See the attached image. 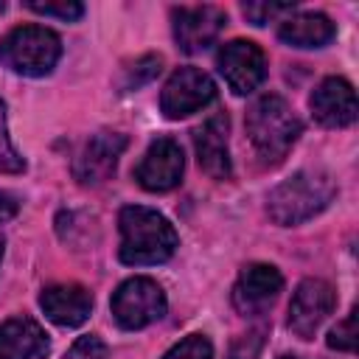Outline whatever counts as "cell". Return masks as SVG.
<instances>
[{
  "label": "cell",
  "instance_id": "ffe728a7",
  "mask_svg": "<svg viewBox=\"0 0 359 359\" xmlns=\"http://www.w3.org/2000/svg\"><path fill=\"white\" fill-rule=\"evenodd\" d=\"M20 171H25V160L20 157V151L14 149V143L8 137L6 107L0 101V174H20Z\"/></svg>",
  "mask_w": 359,
  "mask_h": 359
},
{
  "label": "cell",
  "instance_id": "e0dca14e",
  "mask_svg": "<svg viewBox=\"0 0 359 359\" xmlns=\"http://www.w3.org/2000/svg\"><path fill=\"white\" fill-rule=\"evenodd\" d=\"M337 34V25L320 11L292 14L280 22L278 36L292 48H325Z\"/></svg>",
  "mask_w": 359,
  "mask_h": 359
},
{
  "label": "cell",
  "instance_id": "ba28073f",
  "mask_svg": "<svg viewBox=\"0 0 359 359\" xmlns=\"http://www.w3.org/2000/svg\"><path fill=\"white\" fill-rule=\"evenodd\" d=\"M224 22L227 14L219 6H177L171 11L174 42L182 53H199L210 48L219 39Z\"/></svg>",
  "mask_w": 359,
  "mask_h": 359
},
{
  "label": "cell",
  "instance_id": "5b68a950",
  "mask_svg": "<svg viewBox=\"0 0 359 359\" xmlns=\"http://www.w3.org/2000/svg\"><path fill=\"white\" fill-rule=\"evenodd\" d=\"M165 306L168 303H165L163 286L151 278H143V275L123 280L112 292V300H109L115 323L126 331H137V328L157 323L165 314Z\"/></svg>",
  "mask_w": 359,
  "mask_h": 359
},
{
  "label": "cell",
  "instance_id": "d6986e66",
  "mask_svg": "<svg viewBox=\"0 0 359 359\" xmlns=\"http://www.w3.org/2000/svg\"><path fill=\"white\" fill-rule=\"evenodd\" d=\"M163 359H213V345L205 334H191L168 348Z\"/></svg>",
  "mask_w": 359,
  "mask_h": 359
},
{
  "label": "cell",
  "instance_id": "484cf974",
  "mask_svg": "<svg viewBox=\"0 0 359 359\" xmlns=\"http://www.w3.org/2000/svg\"><path fill=\"white\" fill-rule=\"evenodd\" d=\"M17 210H20L17 196H11V194L0 191V224H3V222H8V219H14V216H17Z\"/></svg>",
  "mask_w": 359,
  "mask_h": 359
},
{
  "label": "cell",
  "instance_id": "52a82bcc",
  "mask_svg": "<svg viewBox=\"0 0 359 359\" xmlns=\"http://www.w3.org/2000/svg\"><path fill=\"white\" fill-rule=\"evenodd\" d=\"M216 67L236 95H247L258 90L261 81L266 79V56L250 39H233L222 45L216 53Z\"/></svg>",
  "mask_w": 359,
  "mask_h": 359
},
{
  "label": "cell",
  "instance_id": "9c48e42d",
  "mask_svg": "<svg viewBox=\"0 0 359 359\" xmlns=\"http://www.w3.org/2000/svg\"><path fill=\"white\" fill-rule=\"evenodd\" d=\"M337 306V292L328 280L320 278H306L289 303V328L294 337L300 339H311L317 334V328L323 325V320L334 311Z\"/></svg>",
  "mask_w": 359,
  "mask_h": 359
},
{
  "label": "cell",
  "instance_id": "ac0fdd59",
  "mask_svg": "<svg viewBox=\"0 0 359 359\" xmlns=\"http://www.w3.org/2000/svg\"><path fill=\"white\" fill-rule=\"evenodd\" d=\"M160 65H163V59H160V56H154V53H146V56L135 59L129 67H123L121 90H123V93H129V90H137V87L149 84V81L160 73Z\"/></svg>",
  "mask_w": 359,
  "mask_h": 359
},
{
  "label": "cell",
  "instance_id": "30bf717a",
  "mask_svg": "<svg viewBox=\"0 0 359 359\" xmlns=\"http://www.w3.org/2000/svg\"><path fill=\"white\" fill-rule=\"evenodd\" d=\"M126 135L121 132H95L87 137V143L79 149L73 160V177L81 185H101L107 182L115 168L121 154L126 151Z\"/></svg>",
  "mask_w": 359,
  "mask_h": 359
},
{
  "label": "cell",
  "instance_id": "7402d4cb",
  "mask_svg": "<svg viewBox=\"0 0 359 359\" xmlns=\"http://www.w3.org/2000/svg\"><path fill=\"white\" fill-rule=\"evenodd\" d=\"M328 348L345 351V353H353L356 351V311H351L342 323H337L328 331Z\"/></svg>",
  "mask_w": 359,
  "mask_h": 359
},
{
  "label": "cell",
  "instance_id": "277c9868",
  "mask_svg": "<svg viewBox=\"0 0 359 359\" xmlns=\"http://www.w3.org/2000/svg\"><path fill=\"white\" fill-rule=\"evenodd\" d=\"M59 56L62 39L45 25H17L0 39V62L17 76H48Z\"/></svg>",
  "mask_w": 359,
  "mask_h": 359
},
{
  "label": "cell",
  "instance_id": "8992f818",
  "mask_svg": "<svg viewBox=\"0 0 359 359\" xmlns=\"http://www.w3.org/2000/svg\"><path fill=\"white\" fill-rule=\"evenodd\" d=\"M216 98L213 79L199 67H177L160 93V109L168 121L188 118Z\"/></svg>",
  "mask_w": 359,
  "mask_h": 359
},
{
  "label": "cell",
  "instance_id": "6da1fadb",
  "mask_svg": "<svg viewBox=\"0 0 359 359\" xmlns=\"http://www.w3.org/2000/svg\"><path fill=\"white\" fill-rule=\"evenodd\" d=\"M118 227H121L118 255L129 266L163 264L174 255V250L180 244L174 224L154 208L126 205L118 213Z\"/></svg>",
  "mask_w": 359,
  "mask_h": 359
},
{
  "label": "cell",
  "instance_id": "4fadbf2b",
  "mask_svg": "<svg viewBox=\"0 0 359 359\" xmlns=\"http://www.w3.org/2000/svg\"><path fill=\"white\" fill-rule=\"evenodd\" d=\"M227 129H230V121L224 112L208 115L194 129V149H196L199 168L213 180H230V174H233L230 149H227Z\"/></svg>",
  "mask_w": 359,
  "mask_h": 359
},
{
  "label": "cell",
  "instance_id": "4316f807",
  "mask_svg": "<svg viewBox=\"0 0 359 359\" xmlns=\"http://www.w3.org/2000/svg\"><path fill=\"white\" fill-rule=\"evenodd\" d=\"M3 244H6V241H3V233H0V258H3Z\"/></svg>",
  "mask_w": 359,
  "mask_h": 359
},
{
  "label": "cell",
  "instance_id": "44dd1931",
  "mask_svg": "<svg viewBox=\"0 0 359 359\" xmlns=\"http://www.w3.org/2000/svg\"><path fill=\"white\" fill-rule=\"evenodd\" d=\"M25 6H28L31 11H36V14L59 17V20H67V22H73V20H79V17L84 14V6H81V3H73V0H59V3H50V0H45V3L28 0Z\"/></svg>",
  "mask_w": 359,
  "mask_h": 359
},
{
  "label": "cell",
  "instance_id": "d4e9b609",
  "mask_svg": "<svg viewBox=\"0 0 359 359\" xmlns=\"http://www.w3.org/2000/svg\"><path fill=\"white\" fill-rule=\"evenodd\" d=\"M261 348H264V331L255 328L250 334H241L230 351H227V359H261Z\"/></svg>",
  "mask_w": 359,
  "mask_h": 359
},
{
  "label": "cell",
  "instance_id": "7c38bea8",
  "mask_svg": "<svg viewBox=\"0 0 359 359\" xmlns=\"http://www.w3.org/2000/svg\"><path fill=\"white\" fill-rule=\"evenodd\" d=\"M283 292V275L272 264H247L233 286V306L244 317L264 314Z\"/></svg>",
  "mask_w": 359,
  "mask_h": 359
},
{
  "label": "cell",
  "instance_id": "cb8c5ba5",
  "mask_svg": "<svg viewBox=\"0 0 359 359\" xmlns=\"http://www.w3.org/2000/svg\"><path fill=\"white\" fill-rule=\"evenodd\" d=\"M107 356H109V348H107L104 339L95 337V334L79 337V339L70 345V351L65 353V359H107Z\"/></svg>",
  "mask_w": 359,
  "mask_h": 359
},
{
  "label": "cell",
  "instance_id": "5bb4252c",
  "mask_svg": "<svg viewBox=\"0 0 359 359\" xmlns=\"http://www.w3.org/2000/svg\"><path fill=\"white\" fill-rule=\"evenodd\" d=\"M309 107H311L314 121L328 129H342L356 121V93H353L351 81H345L339 76L323 79L314 87Z\"/></svg>",
  "mask_w": 359,
  "mask_h": 359
},
{
  "label": "cell",
  "instance_id": "8fae6325",
  "mask_svg": "<svg viewBox=\"0 0 359 359\" xmlns=\"http://www.w3.org/2000/svg\"><path fill=\"white\" fill-rule=\"evenodd\" d=\"M182 171H185L182 146L174 137H157V140H151L143 160L137 163L135 180L140 188H146L151 194H163V191H171L180 185Z\"/></svg>",
  "mask_w": 359,
  "mask_h": 359
},
{
  "label": "cell",
  "instance_id": "603a6c76",
  "mask_svg": "<svg viewBox=\"0 0 359 359\" xmlns=\"http://www.w3.org/2000/svg\"><path fill=\"white\" fill-rule=\"evenodd\" d=\"M241 11L252 25H266L269 20H275L280 14H292L294 3H244Z\"/></svg>",
  "mask_w": 359,
  "mask_h": 359
},
{
  "label": "cell",
  "instance_id": "2e32d148",
  "mask_svg": "<svg viewBox=\"0 0 359 359\" xmlns=\"http://www.w3.org/2000/svg\"><path fill=\"white\" fill-rule=\"evenodd\" d=\"M50 339L34 317H11L0 323V359H45Z\"/></svg>",
  "mask_w": 359,
  "mask_h": 359
},
{
  "label": "cell",
  "instance_id": "3957f363",
  "mask_svg": "<svg viewBox=\"0 0 359 359\" xmlns=\"http://www.w3.org/2000/svg\"><path fill=\"white\" fill-rule=\"evenodd\" d=\"M337 196V182L320 168H306L275 185L266 196V213L275 224L292 227L323 213Z\"/></svg>",
  "mask_w": 359,
  "mask_h": 359
},
{
  "label": "cell",
  "instance_id": "7a4b0ae2",
  "mask_svg": "<svg viewBox=\"0 0 359 359\" xmlns=\"http://www.w3.org/2000/svg\"><path fill=\"white\" fill-rule=\"evenodd\" d=\"M247 135L264 165H278L297 143L303 123L286 98L266 93L247 109Z\"/></svg>",
  "mask_w": 359,
  "mask_h": 359
},
{
  "label": "cell",
  "instance_id": "9a60e30c",
  "mask_svg": "<svg viewBox=\"0 0 359 359\" xmlns=\"http://www.w3.org/2000/svg\"><path fill=\"white\" fill-rule=\"evenodd\" d=\"M39 306L45 317L62 328H76L90 317L93 309V294L81 283H53L42 289Z\"/></svg>",
  "mask_w": 359,
  "mask_h": 359
}]
</instances>
